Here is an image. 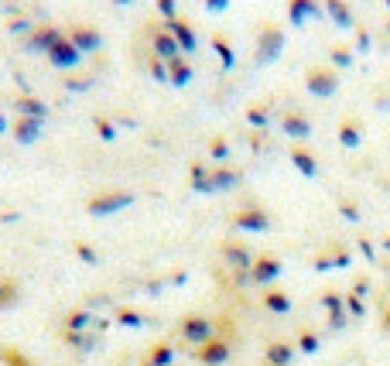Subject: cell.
I'll use <instances>...</instances> for the list:
<instances>
[{"mask_svg":"<svg viewBox=\"0 0 390 366\" xmlns=\"http://www.w3.org/2000/svg\"><path fill=\"white\" fill-rule=\"evenodd\" d=\"M284 31L277 24H264L257 31V52H254V65H274L281 52H284Z\"/></svg>","mask_w":390,"mask_h":366,"instance_id":"cell-1","label":"cell"},{"mask_svg":"<svg viewBox=\"0 0 390 366\" xmlns=\"http://www.w3.org/2000/svg\"><path fill=\"white\" fill-rule=\"evenodd\" d=\"M134 202H137V192H130V189H110V192L93 195L86 202V212L89 216H113L120 209H130Z\"/></svg>","mask_w":390,"mask_h":366,"instance_id":"cell-2","label":"cell"},{"mask_svg":"<svg viewBox=\"0 0 390 366\" xmlns=\"http://www.w3.org/2000/svg\"><path fill=\"white\" fill-rule=\"evenodd\" d=\"M178 336H182L195 353V349H202L206 343H213L216 339V322L209 315H185L182 326H178Z\"/></svg>","mask_w":390,"mask_h":366,"instance_id":"cell-3","label":"cell"},{"mask_svg":"<svg viewBox=\"0 0 390 366\" xmlns=\"http://www.w3.org/2000/svg\"><path fill=\"white\" fill-rule=\"evenodd\" d=\"M305 93H312L315 99H329L332 93H339V72L332 65H312L305 72Z\"/></svg>","mask_w":390,"mask_h":366,"instance_id":"cell-4","label":"cell"},{"mask_svg":"<svg viewBox=\"0 0 390 366\" xmlns=\"http://www.w3.org/2000/svg\"><path fill=\"white\" fill-rule=\"evenodd\" d=\"M45 58H48V62H52L59 72H69V69H79V62H82V52H79L76 45L65 38V31H62L59 38H55V45L48 48V55H45Z\"/></svg>","mask_w":390,"mask_h":366,"instance_id":"cell-5","label":"cell"},{"mask_svg":"<svg viewBox=\"0 0 390 366\" xmlns=\"http://www.w3.org/2000/svg\"><path fill=\"white\" fill-rule=\"evenodd\" d=\"M144 31H147V38H151V41H147V45H151V55H157L161 62H175V58L182 55L178 41L165 31V24H147Z\"/></svg>","mask_w":390,"mask_h":366,"instance_id":"cell-6","label":"cell"},{"mask_svg":"<svg viewBox=\"0 0 390 366\" xmlns=\"http://www.w3.org/2000/svg\"><path fill=\"white\" fill-rule=\"evenodd\" d=\"M219 253H223V260L230 264L233 270H250L257 260V253L250 250V243H243L240 236H230V240H223V247H219Z\"/></svg>","mask_w":390,"mask_h":366,"instance_id":"cell-7","label":"cell"},{"mask_svg":"<svg viewBox=\"0 0 390 366\" xmlns=\"http://www.w3.org/2000/svg\"><path fill=\"white\" fill-rule=\"evenodd\" d=\"M59 35H62V28H55V24H35V31L28 38H21V48L28 55H48V48L55 45Z\"/></svg>","mask_w":390,"mask_h":366,"instance_id":"cell-8","label":"cell"},{"mask_svg":"<svg viewBox=\"0 0 390 366\" xmlns=\"http://www.w3.org/2000/svg\"><path fill=\"white\" fill-rule=\"evenodd\" d=\"M233 230L267 233L271 230V216H267V209H260V206H243V209H236V216H233Z\"/></svg>","mask_w":390,"mask_h":366,"instance_id":"cell-9","label":"cell"},{"mask_svg":"<svg viewBox=\"0 0 390 366\" xmlns=\"http://www.w3.org/2000/svg\"><path fill=\"white\" fill-rule=\"evenodd\" d=\"M65 38L72 41L82 55H99V48H103V35H99V28H93V24H72L65 31Z\"/></svg>","mask_w":390,"mask_h":366,"instance_id":"cell-10","label":"cell"},{"mask_svg":"<svg viewBox=\"0 0 390 366\" xmlns=\"http://www.w3.org/2000/svg\"><path fill=\"white\" fill-rule=\"evenodd\" d=\"M165 24V31L178 41V48H182V55H192L195 48H199V31H195L192 24L185 18H172V21H161Z\"/></svg>","mask_w":390,"mask_h":366,"instance_id":"cell-11","label":"cell"},{"mask_svg":"<svg viewBox=\"0 0 390 366\" xmlns=\"http://www.w3.org/2000/svg\"><path fill=\"white\" fill-rule=\"evenodd\" d=\"M281 270H284V264H281L277 257H271V253H264V257H257L254 267H250V284H257V288H267L271 281H277V277H281Z\"/></svg>","mask_w":390,"mask_h":366,"instance_id":"cell-12","label":"cell"},{"mask_svg":"<svg viewBox=\"0 0 390 366\" xmlns=\"http://www.w3.org/2000/svg\"><path fill=\"white\" fill-rule=\"evenodd\" d=\"M41 131H45V120H31V116H18V120H11V137L18 140L21 148L38 144Z\"/></svg>","mask_w":390,"mask_h":366,"instance_id":"cell-13","label":"cell"},{"mask_svg":"<svg viewBox=\"0 0 390 366\" xmlns=\"http://www.w3.org/2000/svg\"><path fill=\"white\" fill-rule=\"evenodd\" d=\"M325 18V4L322 0H288V21L294 28L305 24V21H318Z\"/></svg>","mask_w":390,"mask_h":366,"instance_id":"cell-14","label":"cell"},{"mask_svg":"<svg viewBox=\"0 0 390 366\" xmlns=\"http://www.w3.org/2000/svg\"><path fill=\"white\" fill-rule=\"evenodd\" d=\"M288 157H291V165H294V168H298L301 174H305L308 182L322 174V165H318V157H315L312 148H305V144H294L291 151H288Z\"/></svg>","mask_w":390,"mask_h":366,"instance_id":"cell-15","label":"cell"},{"mask_svg":"<svg viewBox=\"0 0 390 366\" xmlns=\"http://www.w3.org/2000/svg\"><path fill=\"white\" fill-rule=\"evenodd\" d=\"M209 182H213V192H233V189H240V182H243V172L233 168V165H216Z\"/></svg>","mask_w":390,"mask_h":366,"instance_id":"cell-16","label":"cell"},{"mask_svg":"<svg viewBox=\"0 0 390 366\" xmlns=\"http://www.w3.org/2000/svg\"><path fill=\"white\" fill-rule=\"evenodd\" d=\"M230 339H213V343H206L202 349H195V360L199 363H206V366H219V363H226L230 360Z\"/></svg>","mask_w":390,"mask_h":366,"instance_id":"cell-17","label":"cell"},{"mask_svg":"<svg viewBox=\"0 0 390 366\" xmlns=\"http://www.w3.org/2000/svg\"><path fill=\"white\" fill-rule=\"evenodd\" d=\"M192 79H195V65H192V58L189 55H178L175 62H168V86L185 89Z\"/></svg>","mask_w":390,"mask_h":366,"instance_id":"cell-18","label":"cell"},{"mask_svg":"<svg viewBox=\"0 0 390 366\" xmlns=\"http://www.w3.org/2000/svg\"><path fill=\"white\" fill-rule=\"evenodd\" d=\"M281 131L288 137H294V140H308L312 137V120L305 113H298V110H291V113L281 116Z\"/></svg>","mask_w":390,"mask_h":366,"instance_id":"cell-19","label":"cell"},{"mask_svg":"<svg viewBox=\"0 0 390 366\" xmlns=\"http://www.w3.org/2000/svg\"><path fill=\"white\" fill-rule=\"evenodd\" d=\"M14 110L18 116H31V120H48V103L35 93H24V96L14 99Z\"/></svg>","mask_w":390,"mask_h":366,"instance_id":"cell-20","label":"cell"},{"mask_svg":"<svg viewBox=\"0 0 390 366\" xmlns=\"http://www.w3.org/2000/svg\"><path fill=\"white\" fill-rule=\"evenodd\" d=\"M209 45H213V52H216V58H219V65H223V72L236 69V48H233V41L226 38V35H219V31H216L213 38H209Z\"/></svg>","mask_w":390,"mask_h":366,"instance_id":"cell-21","label":"cell"},{"mask_svg":"<svg viewBox=\"0 0 390 366\" xmlns=\"http://www.w3.org/2000/svg\"><path fill=\"white\" fill-rule=\"evenodd\" d=\"M322 4H325V14L335 21V28H356L350 0H322Z\"/></svg>","mask_w":390,"mask_h":366,"instance_id":"cell-22","label":"cell"},{"mask_svg":"<svg viewBox=\"0 0 390 366\" xmlns=\"http://www.w3.org/2000/svg\"><path fill=\"white\" fill-rule=\"evenodd\" d=\"M209 174H213V165H206V161H195L192 168H189V182H192L195 192L213 195V182H209Z\"/></svg>","mask_w":390,"mask_h":366,"instance_id":"cell-23","label":"cell"},{"mask_svg":"<svg viewBox=\"0 0 390 366\" xmlns=\"http://www.w3.org/2000/svg\"><path fill=\"white\" fill-rule=\"evenodd\" d=\"M339 144H342L346 151H356V148L363 144V127H360V120H342V123H339Z\"/></svg>","mask_w":390,"mask_h":366,"instance_id":"cell-24","label":"cell"},{"mask_svg":"<svg viewBox=\"0 0 390 366\" xmlns=\"http://www.w3.org/2000/svg\"><path fill=\"white\" fill-rule=\"evenodd\" d=\"M271 113H274V103L250 106V110H247V123H250L254 131H267V127H271Z\"/></svg>","mask_w":390,"mask_h":366,"instance_id":"cell-25","label":"cell"},{"mask_svg":"<svg viewBox=\"0 0 390 366\" xmlns=\"http://www.w3.org/2000/svg\"><path fill=\"white\" fill-rule=\"evenodd\" d=\"M352 58H356V52H352V48H346V45H332L329 65L335 69V72H346V69H352Z\"/></svg>","mask_w":390,"mask_h":366,"instance_id":"cell-26","label":"cell"},{"mask_svg":"<svg viewBox=\"0 0 390 366\" xmlns=\"http://www.w3.org/2000/svg\"><path fill=\"white\" fill-rule=\"evenodd\" d=\"M147 363L151 366H172L175 363V346H172V343H157V346L151 349V356H147Z\"/></svg>","mask_w":390,"mask_h":366,"instance_id":"cell-27","label":"cell"},{"mask_svg":"<svg viewBox=\"0 0 390 366\" xmlns=\"http://www.w3.org/2000/svg\"><path fill=\"white\" fill-rule=\"evenodd\" d=\"M89 326H93L89 311H69L65 315V332H89Z\"/></svg>","mask_w":390,"mask_h":366,"instance_id":"cell-28","label":"cell"},{"mask_svg":"<svg viewBox=\"0 0 390 366\" xmlns=\"http://www.w3.org/2000/svg\"><path fill=\"white\" fill-rule=\"evenodd\" d=\"M291 346L288 343H274L271 349H267V363L271 366H291Z\"/></svg>","mask_w":390,"mask_h":366,"instance_id":"cell-29","label":"cell"},{"mask_svg":"<svg viewBox=\"0 0 390 366\" xmlns=\"http://www.w3.org/2000/svg\"><path fill=\"white\" fill-rule=\"evenodd\" d=\"M264 301H267V309L277 311V315H288V311H291V298H288V294H284L281 288H277V291H267V298H264Z\"/></svg>","mask_w":390,"mask_h":366,"instance_id":"cell-30","label":"cell"},{"mask_svg":"<svg viewBox=\"0 0 390 366\" xmlns=\"http://www.w3.org/2000/svg\"><path fill=\"white\" fill-rule=\"evenodd\" d=\"M352 31H356V45H352V52L367 55V52L373 48V31H370V24H356Z\"/></svg>","mask_w":390,"mask_h":366,"instance_id":"cell-31","label":"cell"},{"mask_svg":"<svg viewBox=\"0 0 390 366\" xmlns=\"http://www.w3.org/2000/svg\"><path fill=\"white\" fill-rule=\"evenodd\" d=\"M144 65H147V76L157 79V82H168V62H161L157 55H144Z\"/></svg>","mask_w":390,"mask_h":366,"instance_id":"cell-32","label":"cell"},{"mask_svg":"<svg viewBox=\"0 0 390 366\" xmlns=\"http://www.w3.org/2000/svg\"><path fill=\"white\" fill-rule=\"evenodd\" d=\"M7 31H11V35H18V38H28V35L35 31V21L28 18V14H18V18L7 21Z\"/></svg>","mask_w":390,"mask_h":366,"instance_id":"cell-33","label":"cell"},{"mask_svg":"<svg viewBox=\"0 0 390 366\" xmlns=\"http://www.w3.org/2000/svg\"><path fill=\"white\" fill-rule=\"evenodd\" d=\"M209 157H213L216 165H226V157H230V140H226V137H213V140H209Z\"/></svg>","mask_w":390,"mask_h":366,"instance_id":"cell-34","label":"cell"},{"mask_svg":"<svg viewBox=\"0 0 390 366\" xmlns=\"http://www.w3.org/2000/svg\"><path fill=\"white\" fill-rule=\"evenodd\" d=\"M18 301V284L11 277H0V309H11Z\"/></svg>","mask_w":390,"mask_h":366,"instance_id":"cell-35","label":"cell"},{"mask_svg":"<svg viewBox=\"0 0 390 366\" xmlns=\"http://www.w3.org/2000/svg\"><path fill=\"white\" fill-rule=\"evenodd\" d=\"M96 134L110 144V140H117V120H110V116H96Z\"/></svg>","mask_w":390,"mask_h":366,"instance_id":"cell-36","label":"cell"},{"mask_svg":"<svg viewBox=\"0 0 390 366\" xmlns=\"http://www.w3.org/2000/svg\"><path fill=\"white\" fill-rule=\"evenodd\" d=\"M62 86H65L69 93H86V89L93 86V76H65Z\"/></svg>","mask_w":390,"mask_h":366,"instance_id":"cell-37","label":"cell"},{"mask_svg":"<svg viewBox=\"0 0 390 366\" xmlns=\"http://www.w3.org/2000/svg\"><path fill=\"white\" fill-rule=\"evenodd\" d=\"M155 7H157V14H161L165 21L178 18V0H155Z\"/></svg>","mask_w":390,"mask_h":366,"instance_id":"cell-38","label":"cell"},{"mask_svg":"<svg viewBox=\"0 0 390 366\" xmlns=\"http://www.w3.org/2000/svg\"><path fill=\"white\" fill-rule=\"evenodd\" d=\"M298 343H301V349H305V353H315V349H318V336L308 328V332H301V339H298Z\"/></svg>","mask_w":390,"mask_h":366,"instance_id":"cell-39","label":"cell"},{"mask_svg":"<svg viewBox=\"0 0 390 366\" xmlns=\"http://www.w3.org/2000/svg\"><path fill=\"white\" fill-rule=\"evenodd\" d=\"M202 7L209 14H223V11H230V0H202Z\"/></svg>","mask_w":390,"mask_h":366,"instance_id":"cell-40","label":"cell"},{"mask_svg":"<svg viewBox=\"0 0 390 366\" xmlns=\"http://www.w3.org/2000/svg\"><path fill=\"white\" fill-rule=\"evenodd\" d=\"M339 206H342V216H346V219L360 223V209H356V202H350V199H339Z\"/></svg>","mask_w":390,"mask_h":366,"instance_id":"cell-41","label":"cell"},{"mask_svg":"<svg viewBox=\"0 0 390 366\" xmlns=\"http://www.w3.org/2000/svg\"><path fill=\"white\" fill-rule=\"evenodd\" d=\"M76 253L86 260V264H96V250L93 247H86V243H76Z\"/></svg>","mask_w":390,"mask_h":366,"instance_id":"cell-42","label":"cell"},{"mask_svg":"<svg viewBox=\"0 0 390 366\" xmlns=\"http://www.w3.org/2000/svg\"><path fill=\"white\" fill-rule=\"evenodd\" d=\"M363 301H360V294H350V315L352 318H363Z\"/></svg>","mask_w":390,"mask_h":366,"instance_id":"cell-43","label":"cell"},{"mask_svg":"<svg viewBox=\"0 0 390 366\" xmlns=\"http://www.w3.org/2000/svg\"><path fill=\"white\" fill-rule=\"evenodd\" d=\"M350 264V250L346 247H335V267H346Z\"/></svg>","mask_w":390,"mask_h":366,"instance_id":"cell-44","label":"cell"},{"mask_svg":"<svg viewBox=\"0 0 390 366\" xmlns=\"http://www.w3.org/2000/svg\"><path fill=\"white\" fill-rule=\"evenodd\" d=\"M0 134H11V120L4 116V110H0Z\"/></svg>","mask_w":390,"mask_h":366,"instance_id":"cell-45","label":"cell"},{"mask_svg":"<svg viewBox=\"0 0 390 366\" xmlns=\"http://www.w3.org/2000/svg\"><path fill=\"white\" fill-rule=\"evenodd\" d=\"M110 4H117V7H130L134 0H110Z\"/></svg>","mask_w":390,"mask_h":366,"instance_id":"cell-46","label":"cell"},{"mask_svg":"<svg viewBox=\"0 0 390 366\" xmlns=\"http://www.w3.org/2000/svg\"><path fill=\"white\" fill-rule=\"evenodd\" d=\"M384 328H390V309H387V315H384Z\"/></svg>","mask_w":390,"mask_h":366,"instance_id":"cell-47","label":"cell"},{"mask_svg":"<svg viewBox=\"0 0 390 366\" xmlns=\"http://www.w3.org/2000/svg\"><path fill=\"white\" fill-rule=\"evenodd\" d=\"M384 35H387V41H390V18H387V28H384Z\"/></svg>","mask_w":390,"mask_h":366,"instance_id":"cell-48","label":"cell"},{"mask_svg":"<svg viewBox=\"0 0 390 366\" xmlns=\"http://www.w3.org/2000/svg\"><path fill=\"white\" fill-rule=\"evenodd\" d=\"M384 247H387V250H390V236H387V240H384Z\"/></svg>","mask_w":390,"mask_h":366,"instance_id":"cell-49","label":"cell"},{"mask_svg":"<svg viewBox=\"0 0 390 366\" xmlns=\"http://www.w3.org/2000/svg\"><path fill=\"white\" fill-rule=\"evenodd\" d=\"M387 7H390V0H387Z\"/></svg>","mask_w":390,"mask_h":366,"instance_id":"cell-50","label":"cell"},{"mask_svg":"<svg viewBox=\"0 0 390 366\" xmlns=\"http://www.w3.org/2000/svg\"><path fill=\"white\" fill-rule=\"evenodd\" d=\"M267 366H271V363H267Z\"/></svg>","mask_w":390,"mask_h":366,"instance_id":"cell-51","label":"cell"}]
</instances>
